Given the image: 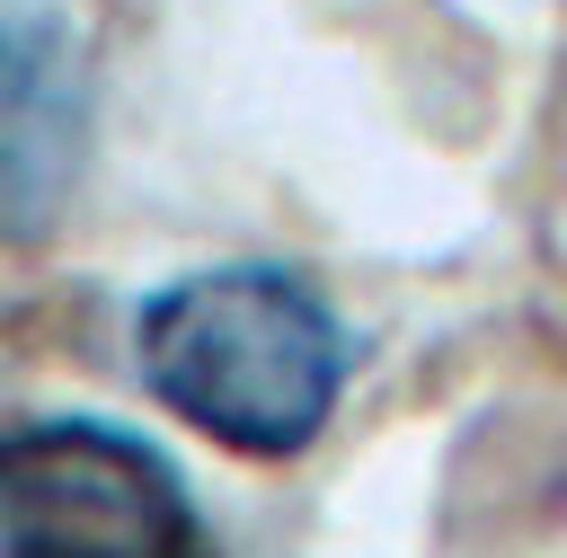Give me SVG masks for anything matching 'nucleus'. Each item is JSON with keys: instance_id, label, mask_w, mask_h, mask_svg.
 <instances>
[{"instance_id": "obj_1", "label": "nucleus", "mask_w": 567, "mask_h": 558, "mask_svg": "<svg viewBox=\"0 0 567 558\" xmlns=\"http://www.w3.org/2000/svg\"><path fill=\"white\" fill-rule=\"evenodd\" d=\"M133 354L177 425L248 461H292L346 399L354 328L292 266H204L142 301Z\"/></svg>"}, {"instance_id": "obj_2", "label": "nucleus", "mask_w": 567, "mask_h": 558, "mask_svg": "<svg viewBox=\"0 0 567 558\" xmlns=\"http://www.w3.org/2000/svg\"><path fill=\"white\" fill-rule=\"evenodd\" d=\"M0 558H213V540L133 425L62 407L0 434Z\"/></svg>"}, {"instance_id": "obj_3", "label": "nucleus", "mask_w": 567, "mask_h": 558, "mask_svg": "<svg viewBox=\"0 0 567 558\" xmlns=\"http://www.w3.org/2000/svg\"><path fill=\"white\" fill-rule=\"evenodd\" d=\"M89 35L53 0H0V230H44L89 159Z\"/></svg>"}]
</instances>
